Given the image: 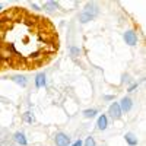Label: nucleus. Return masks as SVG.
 <instances>
[{"label": "nucleus", "instance_id": "10", "mask_svg": "<svg viewBox=\"0 0 146 146\" xmlns=\"http://www.w3.org/2000/svg\"><path fill=\"white\" fill-rule=\"evenodd\" d=\"M124 139H126V142H127L129 146H137V143H139L136 135H135V133H131V131L126 133V135H124Z\"/></svg>", "mask_w": 146, "mask_h": 146}, {"label": "nucleus", "instance_id": "12", "mask_svg": "<svg viewBox=\"0 0 146 146\" xmlns=\"http://www.w3.org/2000/svg\"><path fill=\"white\" fill-rule=\"evenodd\" d=\"M96 114H98V110L96 108H88V110L83 111V117L85 118H94V117H96Z\"/></svg>", "mask_w": 146, "mask_h": 146}, {"label": "nucleus", "instance_id": "13", "mask_svg": "<svg viewBox=\"0 0 146 146\" xmlns=\"http://www.w3.org/2000/svg\"><path fill=\"white\" fill-rule=\"evenodd\" d=\"M22 120L25 121V123H34L35 121V117H34V113L32 111H27L22 114Z\"/></svg>", "mask_w": 146, "mask_h": 146}, {"label": "nucleus", "instance_id": "3", "mask_svg": "<svg viewBox=\"0 0 146 146\" xmlns=\"http://www.w3.org/2000/svg\"><path fill=\"white\" fill-rule=\"evenodd\" d=\"M54 143H56V146H69L70 145V137H69V135H66V133L58 131L54 136Z\"/></svg>", "mask_w": 146, "mask_h": 146}, {"label": "nucleus", "instance_id": "6", "mask_svg": "<svg viewBox=\"0 0 146 146\" xmlns=\"http://www.w3.org/2000/svg\"><path fill=\"white\" fill-rule=\"evenodd\" d=\"M34 83H35V88L40 89V88H44L47 85V76L45 73H36V76L34 79Z\"/></svg>", "mask_w": 146, "mask_h": 146}, {"label": "nucleus", "instance_id": "22", "mask_svg": "<svg viewBox=\"0 0 146 146\" xmlns=\"http://www.w3.org/2000/svg\"><path fill=\"white\" fill-rule=\"evenodd\" d=\"M0 25H2V21H0Z\"/></svg>", "mask_w": 146, "mask_h": 146}, {"label": "nucleus", "instance_id": "21", "mask_svg": "<svg viewBox=\"0 0 146 146\" xmlns=\"http://www.w3.org/2000/svg\"><path fill=\"white\" fill-rule=\"evenodd\" d=\"M2 9H3V6H2V5H0V12H2Z\"/></svg>", "mask_w": 146, "mask_h": 146}, {"label": "nucleus", "instance_id": "1", "mask_svg": "<svg viewBox=\"0 0 146 146\" xmlns=\"http://www.w3.org/2000/svg\"><path fill=\"white\" fill-rule=\"evenodd\" d=\"M98 13H100L98 5L88 3L86 6H85V9L79 13V21H80V23H88V22H91L92 19H95L96 16H98Z\"/></svg>", "mask_w": 146, "mask_h": 146}, {"label": "nucleus", "instance_id": "20", "mask_svg": "<svg viewBox=\"0 0 146 146\" xmlns=\"http://www.w3.org/2000/svg\"><path fill=\"white\" fill-rule=\"evenodd\" d=\"M104 100H107V101H111V100H114V96H113V95H105V96H104Z\"/></svg>", "mask_w": 146, "mask_h": 146}, {"label": "nucleus", "instance_id": "9", "mask_svg": "<svg viewBox=\"0 0 146 146\" xmlns=\"http://www.w3.org/2000/svg\"><path fill=\"white\" fill-rule=\"evenodd\" d=\"M10 79L13 80L15 83H18L19 86H22V88H25L27 85H28V79H27V76H25V75H13Z\"/></svg>", "mask_w": 146, "mask_h": 146}, {"label": "nucleus", "instance_id": "11", "mask_svg": "<svg viewBox=\"0 0 146 146\" xmlns=\"http://www.w3.org/2000/svg\"><path fill=\"white\" fill-rule=\"evenodd\" d=\"M58 7H60V3L58 2H45L41 9H44L45 12H50V13H51V12H56Z\"/></svg>", "mask_w": 146, "mask_h": 146}, {"label": "nucleus", "instance_id": "18", "mask_svg": "<svg viewBox=\"0 0 146 146\" xmlns=\"http://www.w3.org/2000/svg\"><path fill=\"white\" fill-rule=\"evenodd\" d=\"M69 146H83V142L79 139V140H76L75 143H72V145H69Z\"/></svg>", "mask_w": 146, "mask_h": 146}, {"label": "nucleus", "instance_id": "5", "mask_svg": "<svg viewBox=\"0 0 146 146\" xmlns=\"http://www.w3.org/2000/svg\"><path fill=\"white\" fill-rule=\"evenodd\" d=\"M118 105H120V108H121L123 113H129L130 110L133 108V100L130 98V96H124V98L118 102Z\"/></svg>", "mask_w": 146, "mask_h": 146}, {"label": "nucleus", "instance_id": "17", "mask_svg": "<svg viewBox=\"0 0 146 146\" xmlns=\"http://www.w3.org/2000/svg\"><path fill=\"white\" fill-rule=\"evenodd\" d=\"M42 56H41V53H35V54H32L31 57H29V60H40Z\"/></svg>", "mask_w": 146, "mask_h": 146}, {"label": "nucleus", "instance_id": "7", "mask_svg": "<svg viewBox=\"0 0 146 146\" xmlns=\"http://www.w3.org/2000/svg\"><path fill=\"white\" fill-rule=\"evenodd\" d=\"M13 140L19 145V146H27L28 145V140H27V136L23 131H16L13 135Z\"/></svg>", "mask_w": 146, "mask_h": 146}, {"label": "nucleus", "instance_id": "8", "mask_svg": "<svg viewBox=\"0 0 146 146\" xmlns=\"http://www.w3.org/2000/svg\"><path fill=\"white\" fill-rule=\"evenodd\" d=\"M96 127H98V130H107V127H108V117L105 114H101L98 117V120H96Z\"/></svg>", "mask_w": 146, "mask_h": 146}, {"label": "nucleus", "instance_id": "19", "mask_svg": "<svg viewBox=\"0 0 146 146\" xmlns=\"http://www.w3.org/2000/svg\"><path fill=\"white\" fill-rule=\"evenodd\" d=\"M31 7H32L34 10H41V6H38L36 3H31Z\"/></svg>", "mask_w": 146, "mask_h": 146}, {"label": "nucleus", "instance_id": "4", "mask_svg": "<svg viewBox=\"0 0 146 146\" xmlns=\"http://www.w3.org/2000/svg\"><path fill=\"white\" fill-rule=\"evenodd\" d=\"M108 114L113 120H120L121 115H123V111H121V108L118 105V102H113L111 105L108 107Z\"/></svg>", "mask_w": 146, "mask_h": 146}, {"label": "nucleus", "instance_id": "2", "mask_svg": "<svg viewBox=\"0 0 146 146\" xmlns=\"http://www.w3.org/2000/svg\"><path fill=\"white\" fill-rule=\"evenodd\" d=\"M123 38H124V41H126V44H127V45L135 47V45L137 44V41H139V35H137V32H136V31L129 29V31H126V32H124Z\"/></svg>", "mask_w": 146, "mask_h": 146}, {"label": "nucleus", "instance_id": "15", "mask_svg": "<svg viewBox=\"0 0 146 146\" xmlns=\"http://www.w3.org/2000/svg\"><path fill=\"white\" fill-rule=\"evenodd\" d=\"M83 146H96V143H95V139H94L92 136L86 137V140L83 142Z\"/></svg>", "mask_w": 146, "mask_h": 146}, {"label": "nucleus", "instance_id": "16", "mask_svg": "<svg viewBox=\"0 0 146 146\" xmlns=\"http://www.w3.org/2000/svg\"><path fill=\"white\" fill-rule=\"evenodd\" d=\"M137 86H139V83H137V82H135V83H131L130 86L127 88V92H133V91H135V89H136Z\"/></svg>", "mask_w": 146, "mask_h": 146}, {"label": "nucleus", "instance_id": "14", "mask_svg": "<svg viewBox=\"0 0 146 146\" xmlns=\"http://www.w3.org/2000/svg\"><path fill=\"white\" fill-rule=\"evenodd\" d=\"M70 54H72V57H79V56L82 54V50H80L79 47L72 45V47H70Z\"/></svg>", "mask_w": 146, "mask_h": 146}]
</instances>
